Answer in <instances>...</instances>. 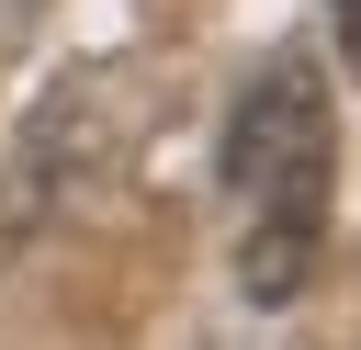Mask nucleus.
Listing matches in <instances>:
<instances>
[{
    "label": "nucleus",
    "mask_w": 361,
    "mask_h": 350,
    "mask_svg": "<svg viewBox=\"0 0 361 350\" xmlns=\"http://www.w3.org/2000/svg\"><path fill=\"white\" fill-rule=\"evenodd\" d=\"M226 260L248 305H293L327 260V203H338V113L316 56H271L237 113H226Z\"/></svg>",
    "instance_id": "1"
},
{
    "label": "nucleus",
    "mask_w": 361,
    "mask_h": 350,
    "mask_svg": "<svg viewBox=\"0 0 361 350\" xmlns=\"http://www.w3.org/2000/svg\"><path fill=\"white\" fill-rule=\"evenodd\" d=\"M338 11V45H350V68H361V0H327Z\"/></svg>",
    "instance_id": "2"
}]
</instances>
